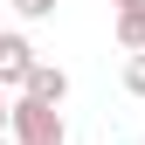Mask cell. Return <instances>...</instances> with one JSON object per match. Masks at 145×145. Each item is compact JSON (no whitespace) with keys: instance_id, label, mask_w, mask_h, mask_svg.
Returning <instances> with one entry per match:
<instances>
[{"instance_id":"obj_9","label":"cell","mask_w":145,"mask_h":145,"mask_svg":"<svg viewBox=\"0 0 145 145\" xmlns=\"http://www.w3.org/2000/svg\"><path fill=\"white\" fill-rule=\"evenodd\" d=\"M0 145H7V138H0Z\"/></svg>"},{"instance_id":"obj_6","label":"cell","mask_w":145,"mask_h":145,"mask_svg":"<svg viewBox=\"0 0 145 145\" xmlns=\"http://www.w3.org/2000/svg\"><path fill=\"white\" fill-rule=\"evenodd\" d=\"M124 90H131V97H145V48L124 62Z\"/></svg>"},{"instance_id":"obj_2","label":"cell","mask_w":145,"mask_h":145,"mask_svg":"<svg viewBox=\"0 0 145 145\" xmlns=\"http://www.w3.org/2000/svg\"><path fill=\"white\" fill-rule=\"evenodd\" d=\"M28 76H35V42L0 35V90H28Z\"/></svg>"},{"instance_id":"obj_4","label":"cell","mask_w":145,"mask_h":145,"mask_svg":"<svg viewBox=\"0 0 145 145\" xmlns=\"http://www.w3.org/2000/svg\"><path fill=\"white\" fill-rule=\"evenodd\" d=\"M118 48H124V56L145 48V0H138V7H118Z\"/></svg>"},{"instance_id":"obj_1","label":"cell","mask_w":145,"mask_h":145,"mask_svg":"<svg viewBox=\"0 0 145 145\" xmlns=\"http://www.w3.org/2000/svg\"><path fill=\"white\" fill-rule=\"evenodd\" d=\"M7 138H14V145H62V104H42V97H14Z\"/></svg>"},{"instance_id":"obj_8","label":"cell","mask_w":145,"mask_h":145,"mask_svg":"<svg viewBox=\"0 0 145 145\" xmlns=\"http://www.w3.org/2000/svg\"><path fill=\"white\" fill-rule=\"evenodd\" d=\"M111 7H138V0H111Z\"/></svg>"},{"instance_id":"obj_5","label":"cell","mask_w":145,"mask_h":145,"mask_svg":"<svg viewBox=\"0 0 145 145\" xmlns=\"http://www.w3.org/2000/svg\"><path fill=\"white\" fill-rule=\"evenodd\" d=\"M14 14H21V21H48V14H56V0H7Z\"/></svg>"},{"instance_id":"obj_7","label":"cell","mask_w":145,"mask_h":145,"mask_svg":"<svg viewBox=\"0 0 145 145\" xmlns=\"http://www.w3.org/2000/svg\"><path fill=\"white\" fill-rule=\"evenodd\" d=\"M7 118H14V104H7V90H0V138H7Z\"/></svg>"},{"instance_id":"obj_3","label":"cell","mask_w":145,"mask_h":145,"mask_svg":"<svg viewBox=\"0 0 145 145\" xmlns=\"http://www.w3.org/2000/svg\"><path fill=\"white\" fill-rule=\"evenodd\" d=\"M21 97H42V104H62V97H69V76H62L56 62H35V76H28V90H21Z\"/></svg>"}]
</instances>
